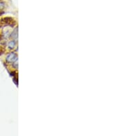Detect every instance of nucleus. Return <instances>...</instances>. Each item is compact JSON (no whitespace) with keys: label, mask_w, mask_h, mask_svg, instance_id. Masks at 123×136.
<instances>
[{"label":"nucleus","mask_w":123,"mask_h":136,"mask_svg":"<svg viewBox=\"0 0 123 136\" xmlns=\"http://www.w3.org/2000/svg\"><path fill=\"white\" fill-rule=\"evenodd\" d=\"M15 45H16V42L10 41L9 42V43H8V47H9L10 49H12V48H14V47H15Z\"/></svg>","instance_id":"f03ea898"},{"label":"nucleus","mask_w":123,"mask_h":136,"mask_svg":"<svg viewBox=\"0 0 123 136\" xmlns=\"http://www.w3.org/2000/svg\"><path fill=\"white\" fill-rule=\"evenodd\" d=\"M17 60V55L15 53H10L6 56V61L8 63H14Z\"/></svg>","instance_id":"f257e3e1"},{"label":"nucleus","mask_w":123,"mask_h":136,"mask_svg":"<svg viewBox=\"0 0 123 136\" xmlns=\"http://www.w3.org/2000/svg\"><path fill=\"white\" fill-rule=\"evenodd\" d=\"M17 36H18V34H17V29H16L13 32V34H12V37L13 36V38H16Z\"/></svg>","instance_id":"7ed1b4c3"},{"label":"nucleus","mask_w":123,"mask_h":136,"mask_svg":"<svg viewBox=\"0 0 123 136\" xmlns=\"http://www.w3.org/2000/svg\"><path fill=\"white\" fill-rule=\"evenodd\" d=\"M3 7H4V4H2V3H0V9H2Z\"/></svg>","instance_id":"20e7f679"}]
</instances>
